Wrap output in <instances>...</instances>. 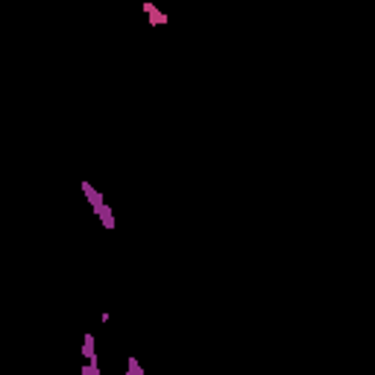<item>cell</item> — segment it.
<instances>
[{
	"label": "cell",
	"mask_w": 375,
	"mask_h": 375,
	"mask_svg": "<svg viewBox=\"0 0 375 375\" xmlns=\"http://www.w3.org/2000/svg\"><path fill=\"white\" fill-rule=\"evenodd\" d=\"M79 188H82V194H85V200H88V205L94 208V214H97V220L103 223V229H117V217H114V211H111V205H106V200H103V194L88 182V179H82L79 182Z\"/></svg>",
	"instance_id": "6da1fadb"
},
{
	"label": "cell",
	"mask_w": 375,
	"mask_h": 375,
	"mask_svg": "<svg viewBox=\"0 0 375 375\" xmlns=\"http://www.w3.org/2000/svg\"><path fill=\"white\" fill-rule=\"evenodd\" d=\"M126 375H144V367L138 364L135 355H129V361H126Z\"/></svg>",
	"instance_id": "7a4b0ae2"
}]
</instances>
